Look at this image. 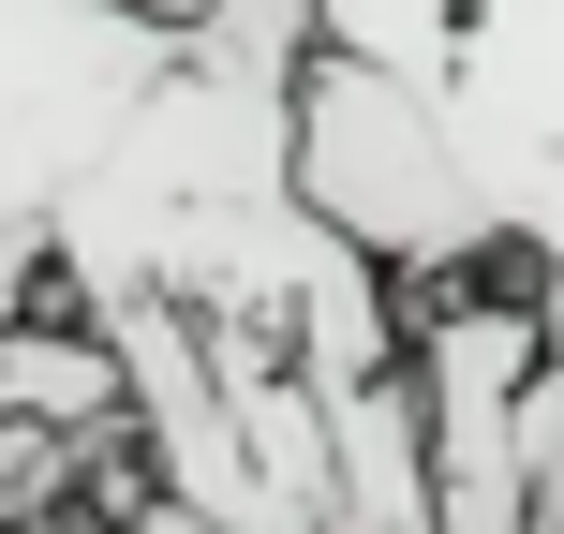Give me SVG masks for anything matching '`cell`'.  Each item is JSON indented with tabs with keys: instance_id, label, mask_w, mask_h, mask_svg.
Segmentation results:
<instances>
[{
	"instance_id": "3",
	"label": "cell",
	"mask_w": 564,
	"mask_h": 534,
	"mask_svg": "<svg viewBox=\"0 0 564 534\" xmlns=\"http://www.w3.org/2000/svg\"><path fill=\"white\" fill-rule=\"evenodd\" d=\"M178 45L194 30H149L134 0H0V224H59Z\"/></svg>"
},
{
	"instance_id": "2",
	"label": "cell",
	"mask_w": 564,
	"mask_h": 534,
	"mask_svg": "<svg viewBox=\"0 0 564 534\" xmlns=\"http://www.w3.org/2000/svg\"><path fill=\"white\" fill-rule=\"evenodd\" d=\"M297 208L327 238H357L387 282H416V297L520 268L506 208L476 194V164H460V134L431 119V89L371 75V59H341V45L312 59V89H297Z\"/></svg>"
},
{
	"instance_id": "5",
	"label": "cell",
	"mask_w": 564,
	"mask_h": 534,
	"mask_svg": "<svg viewBox=\"0 0 564 534\" xmlns=\"http://www.w3.org/2000/svg\"><path fill=\"white\" fill-rule=\"evenodd\" d=\"M134 15H149V30H208L224 0H134Z\"/></svg>"
},
{
	"instance_id": "4",
	"label": "cell",
	"mask_w": 564,
	"mask_h": 534,
	"mask_svg": "<svg viewBox=\"0 0 564 534\" xmlns=\"http://www.w3.org/2000/svg\"><path fill=\"white\" fill-rule=\"evenodd\" d=\"M0 416H15V431H59V446H105V431L134 416V386H119V341L89 327L75 297H45L30 327H0Z\"/></svg>"
},
{
	"instance_id": "1",
	"label": "cell",
	"mask_w": 564,
	"mask_h": 534,
	"mask_svg": "<svg viewBox=\"0 0 564 534\" xmlns=\"http://www.w3.org/2000/svg\"><path fill=\"white\" fill-rule=\"evenodd\" d=\"M327 45L431 89L520 282L564 312V0H327Z\"/></svg>"
}]
</instances>
